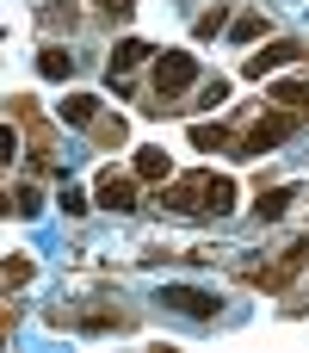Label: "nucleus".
Instances as JSON below:
<instances>
[{"label": "nucleus", "instance_id": "nucleus-1", "mask_svg": "<svg viewBox=\"0 0 309 353\" xmlns=\"http://www.w3.org/2000/svg\"><path fill=\"white\" fill-rule=\"evenodd\" d=\"M161 205L167 211H186V217H223V211H235V180L217 174V168H198V174L161 186Z\"/></svg>", "mask_w": 309, "mask_h": 353}, {"label": "nucleus", "instance_id": "nucleus-2", "mask_svg": "<svg viewBox=\"0 0 309 353\" xmlns=\"http://www.w3.org/2000/svg\"><path fill=\"white\" fill-rule=\"evenodd\" d=\"M149 81H155V99H161V105H149V112H173V99L198 81V62H192L186 50H167V56H155Z\"/></svg>", "mask_w": 309, "mask_h": 353}, {"label": "nucleus", "instance_id": "nucleus-3", "mask_svg": "<svg viewBox=\"0 0 309 353\" xmlns=\"http://www.w3.org/2000/svg\"><path fill=\"white\" fill-rule=\"evenodd\" d=\"M297 124H303V118L279 105V112H266L260 124H248V130L235 137V155H266V149H279V143H285V137H291Z\"/></svg>", "mask_w": 309, "mask_h": 353}, {"label": "nucleus", "instance_id": "nucleus-4", "mask_svg": "<svg viewBox=\"0 0 309 353\" xmlns=\"http://www.w3.org/2000/svg\"><path fill=\"white\" fill-rule=\"evenodd\" d=\"M161 304H167V310H180V316H198V323H204V316H217V298H211V292H198V285H161Z\"/></svg>", "mask_w": 309, "mask_h": 353}, {"label": "nucleus", "instance_id": "nucleus-5", "mask_svg": "<svg viewBox=\"0 0 309 353\" xmlns=\"http://www.w3.org/2000/svg\"><path fill=\"white\" fill-rule=\"evenodd\" d=\"M99 205H105V211H136V180L118 174V168L99 174Z\"/></svg>", "mask_w": 309, "mask_h": 353}, {"label": "nucleus", "instance_id": "nucleus-6", "mask_svg": "<svg viewBox=\"0 0 309 353\" xmlns=\"http://www.w3.org/2000/svg\"><path fill=\"white\" fill-rule=\"evenodd\" d=\"M297 56H303L297 43H266V50H254V56L242 62V74H254V81H260V74H273V68H285V62H297Z\"/></svg>", "mask_w": 309, "mask_h": 353}, {"label": "nucleus", "instance_id": "nucleus-7", "mask_svg": "<svg viewBox=\"0 0 309 353\" xmlns=\"http://www.w3.org/2000/svg\"><path fill=\"white\" fill-rule=\"evenodd\" d=\"M149 56H155V50H149L142 37H124V43L111 50V68H105V74H111V81H124V74H130L136 62H149Z\"/></svg>", "mask_w": 309, "mask_h": 353}, {"label": "nucleus", "instance_id": "nucleus-8", "mask_svg": "<svg viewBox=\"0 0 309 353\" xmlns=\"http://www.w3.org/2000/svg\"><path fill=\"white\" fill-rule=\"evenodd\" d=\"M37 74H43V81H68V74H74V56H68L62 43H43V50H37Z\"/></svg>", "mask_w": 309, "mask_h": 353}, {"label": "nucleus", "instance_id": "nucleus-9", "mask_svg": "<svg viewBox=\"0 0 309 353\" xmlns=\"http://www.w3.org/2000/svg\"><path fill=\"white\" fill-rule=\"evenodd\" d=\"M273 105H285V112L309 118V74H303V81H279V87H273Z\"/></svg>", "mask_w": 309, "mask_h": 353}, {"label": "nucleus", "instance_id": "nucleus-10", "mask_svg": "<svg viewBox=\"0 0 309 353\" xmlns=\"http://www.w3.org/2000/svg\"><path fill=\"white\" fill-rule=\"evenodd\" d=\"M93 118H99V99H93V93H68V105H62V124H81V130H93Z\"/></svg>", "mask_w": 309, "mask_h": 353}, {"label": "nucleus", "instance_id": "nucleus-11", "mask_svg": "<svg viewBox=\"0 0 309 353\" xmlns=\"http://www.w3.org/2000/svg\"><path fill=\"white\" fill-rule=\"evenodd\" d=\"M124 137H130V124H124V118H93V143H99V149H118Z\"/></svg>", "mask_w": 309, "mask_h": 353}, {"label": "nucleus", "instance_id": "nucleus-12", "mask_svg": "<svg viewBox=\"0 0 309 353\" xmlns=\"http://www.w3.org/2000/svg\"><path fill=\"white\" fill-rule=\"evenodd\" d=\"M136 180H167V149H136Z\"/></svg>", "mask_w": 309, "mask_h": 353}, {"label": "nucleus", "instance_id": "nucleus-13", "mask_svg": "<svg viewBox=\"0 0 309 353\" xmlns=\"http://www.w3.org/2000/svg\"><path fill=\"white\" fill-rule=\"evenodd\" d=\"M6 211H12V217H37V211H43L37 186H12V192H6Z\"/></svg>", "mask_w": 309, "mask_h": 353}, {"label": "nucleus", "instance_id": "nucleus-14", "mask_svg": "<svg viewBox=\"0 0 309 353\" xmlns=\"http://www.w3.org/2000/svg\"><path fill=\"white\" fill-rule=\"evenodd\" d=\"M291 199H297V186H273V192H260V205H254V211H260V217H285V211H291Z\"/></svg>", "mask_w": 309, "mask_h": 353}, {"label": "nucleus", "instance_id": "nucleus-15", "mask_svg": "<svg viewBox=\"0 0 309 353\" xmlns=\"http://www.w3.org/2000/svg\"><path fill=\"white\" fill-rule=\"evenodd\" d=\"M192 143H198V149H229V143H235V130H229V124H198V130H192Z\"/></svg>", "mask_w": 309, "mask_h": 353}, {"label": "nucleus", "instance_id": "nucleus-16", "mask_svg": "<svg viewBox=\"0 0 309 353\" xmlns=\"http://www.w3.org/2000/svg\"><path fill=\"white\" fill-rule=\"evenodd\" d=\"M31 273H37V267H31L25 254H6V267H0V279H6V292H19V285H31Z\"/></svg>", "mask_w": 309, "mask_h": 353}, {"label": "nucleus", "instance_id": "nucleus-17", "mask_svg": "<svg viewBox=\"0 0 309 353\" xmlns=\"http://www.w3.org/2000/svg\"><path fill=\"white\" fill-rule=\"evenodd\" d=\"M229 31H235V43H254V37H266V19H260V12H242Z\"/></svg>", "mask_w": 309, "mask_h": 353}, {"label": "nucleus", "instance_id": "nucleus-18", "mask_svg": "<svg viewBox=\"0 0 309 353\" xmlns=\"http://www.w3.org/2000/svg\"><path fill=\"white\" fill-rule=\"evenodd\" d=\"M37 19H43V25H68V31H74V0H50Z\"/></svg>", "mask_w": 309, "mask_h": 353}, {"label": "nucleus", "instance_id": "nucleus-19", "mask_svg": "<svg viewBox=\"0 0 309 353\" xmlns=\"http://www.w3.org/2000/svg\"><path fill=\"white\" fill-rule=\"evenodd\" d=\"M223 99H229V81H223V74H217V81H204V87H198V105H223Z\"/></svg>", "mask_w": 309, "mask_h": 353}, {"label": "nucleus", "instance_id": "nucleus-20", "mask_svg": "<svg viewBox=\"0 0 309 353\" xmlns=\"http://www.w3.org/2000/svg\"><path fill=\"white\" fill-rule=\"evenodd\" d=\"M223 19H229L223 6H217V12H204V19H198V37H217V31H223Z\"/></svg>", "mask_w": 309, "mask_h": 353}, {"label": "nucleus", "instance_id": "nucleus-21", "mask_svg": "<svg viewBox=\"0 0 309 353\" xmlns=\"http://www.w3.org/2000/svg\"><path fill=\"white\" fill-rule=\"evenodd\" d=\"M62 211H68V217H81V211H87V199H81L74 186H62Z\"/></svg>", "mask_w": 309, "mask_h": 353}, {"label": "nucleus", "instance_id": "nucleus-22", "mask_svg": "<svg viewBox=\"0 0 309 353\" xmlns=\"http://www.w3.org/2000/svg\"><path fill=\"white\" fill-rule=\"evenodd\" d=\"M99 12H111V19H130V12H136V0H99Z\"/></svg>", "mask_w": 309, "mask_h": 353}]
</instances>
